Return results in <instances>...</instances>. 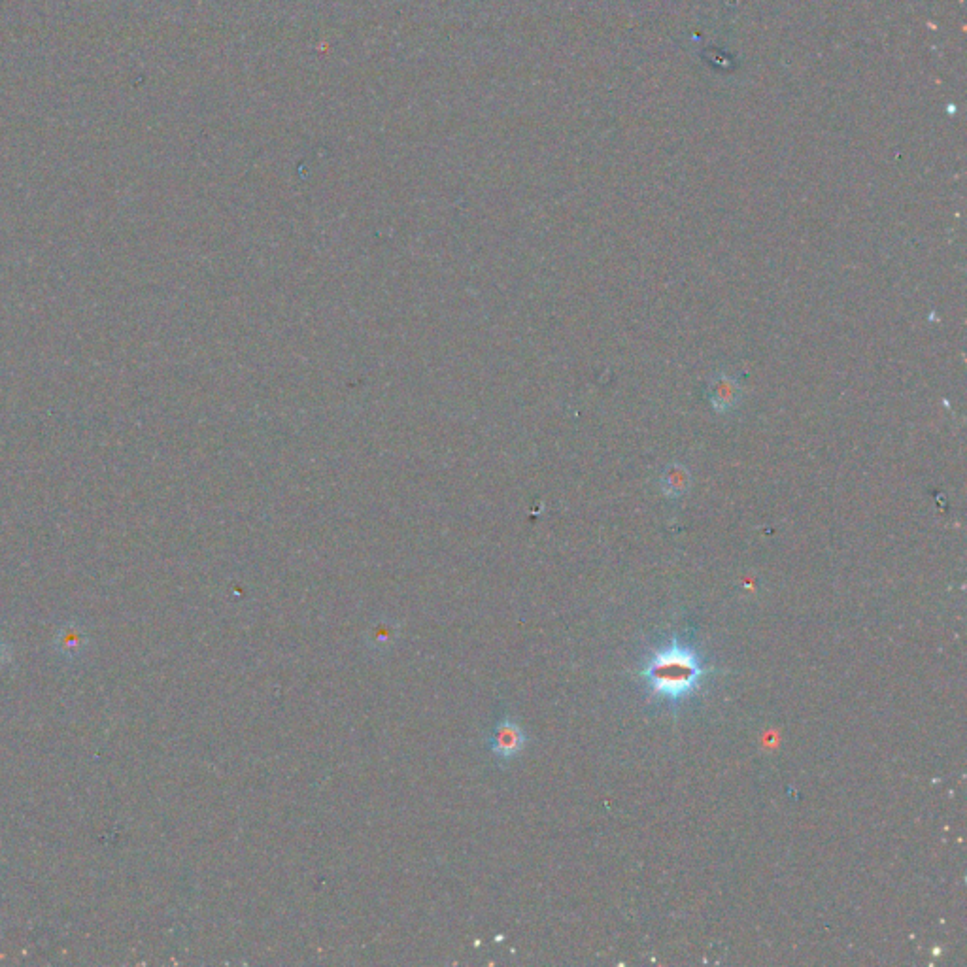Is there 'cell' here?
Here are the masks:
<instances>
[{"instance_id": "6da1fadb", "label": "cell", "mask_w": 967, "mask_h": 967, "mask_svg": "<svg viewBox=\"0 0 967 967\" xmlns=\"http://www.w3.org/2000/svg\"><path fill=\"white\" fill-rule=\"evenodd\" d=\"M709 669L690 646L673 639L671 645L656 650L643 667L641 677L648 690L669 703H680L699 688Z\"/></svg>"}, {"instance_id": "7a4b0ae2", "label": "cell", "mask_w": 967, "mask_h": 967, "mask_svg": "<svg viewBox=\"0 0 967 967\" xmlns=\"http://www.w3.org/2000/svg\"><path fill=\"white\" fill-rule=\"evenodd\" d=\"M524 745H526V737H524V731L518 724L510 722V720H503L501 724L495 726L492 739H490V748H492L495 756L512 758L524 748Z\"/></svg>"}, {"instance_id": "3957f363", "label": "cell", "mask_w": 967, "mask_h": 967, "mask_svg": "<svg viewBox=\"0 0 967 967\" xmlns=\"http://www.w3.org/2000/svg\"><path fill=\"white\" fill-rule=\"evenodd\" d=\"M87 643H89V639H87V633H85L84 628L78 626V624H74V622L63 626L61 631L57 633V637H55V648H57V652L63 658H68V660H74V658L82 656L85 648H87Z\"/></svg>"}, {"instance_id": "277c9868", "label": "cell", "mask_w": 967, "mask_h": 967, "mask_svg": "<svg viewBox=\"0 0 967 967\" xmlns=\"http://www.w3.org/2000/svg\"><path fill=\"white\" fill-rule=\"evenodd\" d=\"M709 395H711L713 407L718 412H726L739 403V386L730 376L718 374V376H714L713 382H711Z\"/></svg>"}, {"instance_id": "5b68a950", "label": "cell", "mask_w": 967, "mask_h": 967, "mask_svg": "<svg viewBox=\"0 0 967 967\" xmlns=\"http://www.w3.org/2000/svg\"><path fill=\"white\" fill-rule=\"evenodd\" d=\"M690 475L682 465H669L663 473V492L669 497H679L688 490Z\"/></svg>"}, {"instance_id": "8992f818", "label": "cell", "mask_w": 967, "mask_h": 967, "mask_svg": "<svg viewBox=\"0 0 967 967\" xmlns=\"http://www.w3.org/2000/svg\"><path fill=\"white\" fill-rule=\"evenodd\" d=\"M10 660H12V646L8 645V641L0 635V667H4Z\"/></svg>"}]
</instances>
